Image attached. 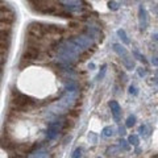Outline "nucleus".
Returning <instances> with one entry per match:
<instances>
[{
  "label": "nucleus",
  "instance_id": "obj_10",
  "mask_svg": "<svg viewBox=\"0 0 158 158\" xmlns=\"http://www.w3.org/2000/svg\"><path fill=\"white\" fill-rule=\"evenodd\" d=\"M123 65H124L128 69V70H132V69H135V62H133V59L131 58V56L123 58Z\"/></svg>",
  "mask_w": 158,
  "mask_h": 158
},
{
  "label": "nucleus",
  "instance_id": "obj_9",
  "mask_svg": "<svg viewBox=\"0 0 158 158\" xmlns=\"http://www.w3.org/2000/svg\"><path fill=\"white\" fill-rule=\"evenodd\" d=\"M87 34L88 36H91L92 38H98L99 36H100V32H99V29L96 27H87Z\"/></svg>",
  "mask_w": 158,
  "mask_h": 158
},
{
  "label": "nucleus",
  "instance_id": "obj_3",
  "mask_svg": "<svg viewBox=\"0 0 158 158\" xmlns=\"http://www.w3.org/2000/svg\"><path fill=\"white\" fill-rule=\"evenodd\" d=\"M63 8L69 11V13H82L83 9H85V6H83L82 0H65L62 3Z\"/></svg>",
  "mask_w": 158,
  "mask_h": 158
},
{
  "label": "nucleus",
  "instance_id": "obj_1",
  "mask_svg": "<svg viewBox=\"0 0 158 158\" xmlns=\"http://www.w3.org/2000/svg\"><path fill=\"white\" fill-rule=\"evenodd\" d=\"M83 52H85L83 48L75 41L74 37L65 40L57 46V63H59V66L70 67L74 62H77V59Z\"/></svg>",
  "mask_w": 158,
  "mask_h": 158
},
{
  "label": "nucleus",
  "instance_id": "obj_6",
  "mask_svg": "<svg viewBox=\"0 0 158 158\" xmlns=\"http://www.w3.org/2000/svg\"><path fill=\"white\" fill-rule=\"evenodd\" d=\"M40 58V52L37 50V49H34V48H29L27 46V49L24 50L23 53V59L24 61H34V59H38Z\"/></svg>",
  "mask_w": 158,
  "mask_h": 158
},
{
  "label": "nucleus",
  "instance_id": "obj_5",
  "mask_svg": "<svg viewBox=\"0 0 158 158\" xmlns=\"http://www.w3.org/2000/svg\"><path fill=\"white\" fill-rule=\"evenodd\" d=\"M138 25H140V31L145 32L148 28V12L144 6L138 7Z\"/></svg>",
  "mask_w": 158,
  "mask_h": 158
},
{
  "label": "nucleus",
  "instance_id": "obj_18",
  "mask_svg": "<svg viewBox=\"0 0 158 158\" xmlns=\"http://www.w3.org/2000/svg\"><path fill=\"white\" fill-rule=\"evenodd\" d=\"M58 2H62V3H63V2H65V0H58Z\"/></svg>",
  "mask_w": 158,
  "mask_h": 158
},
{
  "label": "nucleus",
  "instance_id": "obj_2",
  "mask_svg": "<svg viewBox=\"0 0 158 158\" xmlns=\"http://www.w3.org/2000/svg\"><path fill=\"white\" fill-rule=\"evenodd\" d=\"M12 103H13L15 107L19 108V110H29V108H32L34 104H36V102H34L32 98L24 95V94H20L17 91H13Z\"/></svg>",
  "mask_w": 158,
  "mask_h": 158
},
{
  "label": "nucleus",
  "instance_id": "obj_15",
  "mask_svg": "<svg viewBox=\"0 0 158 158\" xmlns=\"http://www.w3.org/2000/svg\"><path fill=\"white\" fill-rule=\"evenodd\" d=\"M106 70H107V65H103V66H102V71L99 73V79H102L103 77H104V74H106Z\"/></svg>",
  "mask_w": 158,
  "mask_h": 158
},
{
  "label": "nucleus",
  "instance_id": "obj_4",
  "mask_svg": "<svg viewBox=\"0 0 158 158\" xmlns=\"http://www.w3.org/2000/svg\"><path fill=\"white\" fill-rule=\"evenodd\" d=\"M28 33H29V36L31 37L41 40L46 33L45 25H42V24H40V23H32L31 25H29V28H28Z\"/></svg>",
  "mask_w": 158,
  "mask_h": 158
},
{
  "label": "nucleus",
  "instance_id": "obj_14",
  "mask_svg": "<svg viewBox=\"0 0 158 158\" xmlns=\"http://www.w3.org/2000/svg\"><path fill=\"white\" fill-rule=\"evenodd\" d=\"M137 73H138V75H140V77L144 78L146 75V69L145 67H138L137 69Z\"/></svg>",
  "mask_w": 158,
  "mask_h": 158
},
{
  "label": "nucleus",
  "instance_id": "obj_12",
  "mask_svg": "<svg viewBox=\"0 0 158 158\" xmlns=\"http://www.w3.org/2000/svg\"><path fill=\"white\" fill-rule=\"evenodd\" d=\"M133 56H135V57L138 59V61H142L144 63H146V59H145V57H144V56H141V54L138 53L137 50H135V52H133Z\"/></svg>",
  "mask_w": 158,
  "mask_h": 158
},
{
  "label": "nucleus",
  "instance_id": "obj_17",
  "mask_svg": "<svg viewBox=\"0 0 158 158\" xmlns=\"http://www.w3.org/2000/svg\"><path fill=\"white\" fill-rule=\"evenodd\" d=\"M153 37H154V40H158V33H156V34H154V36H153Z\"/></svg>",
  "mask_w": 158,
  "mask_h": 158
},
{
  "label": "nucleus",
  "instance_id": "obj_19",
  "mask_svg": "<svg viewBox=\"0 0 158 158\" xmlns=\"http://www.w3.org/2000/svg\"><path fill=\"white\" fill-rule=\"evenodd\" d=\"M157 74H158V70H157Z\"/></svg>",
  "mask_w": 158,
  "mask_h": 158
},
{
  "label": "nucleus",
  "instance_id": "obj_11",
  "mask_svg": "<svg viewBox=\"0 0 158 158\" xmlns=\"http://www.w3.org/2000/svg\"><path fill=\"white\" fill-rule=\"evenodd\" d=\"M117 34H118V37L121 38V41L124 42L125 45H129V40H128V37H127V33H125L124 29H118V31H117Z\"/></svg>",
  "mask_w": 158,
  "mask_h": 158
},
{
  "label": "nucleus",
  "instance_id": "obj_8",
  "mask_svg": "<svg viewBox=\"0 0 158 158\" xmlns=\"http://www.w3.org/2000/svg\"><path fill=\"white\" fill-rule=\"evenodd\" d=\"M45 31L46 33H50V34H61L63 33V28L58 25H45Z\"/></svg>",
  "mask_w": 158,
  "mask_h": 158
},
{
  "label": "nucleus",
  "instance_id": "obj_13",
  "mask_svg": "<svg viewBox=\"0 0 158 158\" xmlns=\"http://www.w3.org/2000/svg\"><path fill=\"white\" fill-rule=\"evenodd\" d=\"M108 7H110V9H112V11H117V9H118V4L116 2H110V3H108Z\"/></svg>",
  "mask_w": 158,
  "mask_h": 158
},
{
  "label": "nucleus",
  "instance_id": "obj_7",
  "mask_svg": "<svg viewBox=\"0 0 158 158\" xmlns=\"http://www.w3.org/2000/svg\"><path fill=\"white\" fill-rule=\"evenodd\" d=\"M113 50H115V52L118 54V56L121 57V59L129 56V54H128V52L125 50V48L123 46V45H120V44H113Z\"/></svg>",
  "mask_w": 158,
  "mask_h": 158
},
{
  "label": "nucleus",
  "instance_id": "obj_16",
  "mask_svg": "<svg viewBox=\"0 0 158 158\" xmlns=\"http://www.w3.org/2000/svg\"><path fill=\"white\" fill-rule=\"evenodd\" d=\"M152 63H153L154 66H158V57H153V58H152Z\"/></svg>",
  "mask_w": 158,
  "mask_h": 158
}]
</instances>
